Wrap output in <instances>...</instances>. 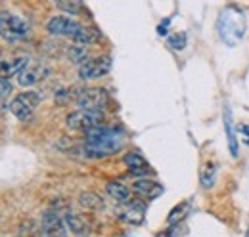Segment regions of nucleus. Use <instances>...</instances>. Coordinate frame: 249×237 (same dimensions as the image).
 I'll use <instances>...</instances> for the list:
<instances>
[{
	"instance_id": "6ab92c4d",
	"label": "nucleus",
	"mask_w": 249,
	"mask_h": 237,
	"mask_svg": "<svg viewBox=\"0 0 249 237\" xmlns=\"http://www.w3.org/2000/svg\"><path fill=\"white\" fill-rule=\"evenodd\" d=\"M65 224H67V228L73 232V234H77V236H81V234H85L87 232V222L81 218V216H77V214H67L65 218Z\"/></svg>"
},
{
	"instance_id": "5701e85b",
	"label": "nucleus",
	"mask_w": 249,
	"mask_h": 237,
	"mask_svg": "<svg viewBox=\"0 0 249 237\" xmlns=\"http://www.w3.org/2000/svg\"><path fill=\"white\" fill-rule=\"evenodd\" d=\"M169 46L173 48V50H182L184 46H186V34L184 33H180V34H173V36H169Z\"/></svg>"
},
{
	"instance_id": "9d476101",
	"label": "nucleus",
	"mask_w": 249,
	"mask_h": 237,
	"mask_svg": "<svg viewBox=\"0 0 249 237\" xmlns=\"http://www.w3.org/2000/svg\"><path fill=\"white\" fill-rule=\"evenodd\" d=\"M132 191L146 197V199H156L163 193V187L154 180H138L132 184Z\"/></svg>"
},
{
	"instance_id": "b1692460",
	"label": "nucleus",
	"mask_w": 249,
	"mask_h": 237,
	"mask_svg": "<svg viewBox=\"0 0 249 237\" xmlns=\"http://www.w3.org/2000/svg\"><path fill=\"white\" fill-rule=\"evenodd\" d=\"M58 8H62L69 14H77L83 8V4L81 2H58Z\"/></svg>"
},
{
	"instance_id": "a878e982",
	"label": "nucleus",
	"mask_w": 249,
	"mask_h": 237,
	"mask_svg": "<svg viewBox=\"0 0 249 237\" xmlns=\"http://www.w3.org/2000/svg\"><path fill=\"white\" fill-rule=\"evenodd\" d=\"M169 23H171V19L161 21V23H159V27H157V33H159V34H167V27H169Z\"/></svg>"
},
{
	"instance_id": "423d86ee",
	"label": "nucleus",
	"mask_w": 249,
	"mask_h": 237,
	"mask_svg": "<svg viewBox=\"0 0 249 237\" xmlns=\"http://www.w3.org/2000/svg\"><path fill=\"white\" fill-rule=\"evenodd\" d=\"M100 124H102V113H96V111L79 109V111H73L71 115H67V126L71 130H87V132H90L94 128H98Z\"/></svg>"
},
{
	"instance_id": "1a4fd4ad",
	"label": "nucleus",
	"mask_w": 249,
	"mask_h": 237,
	"mask_svg": "<svg viewBox=\"0 0 249 237\" xmlns=\"http://www.w3.org/2000/svg\"><path fill=\"white\" fill-rule=\"evenodd\" d=\"M42 234L46 237H67V224L54 210H46L42 214Z\"/></svg>"
},
{
	"instance_id": "393cba45",
	"label": "nucleus",
	"mask_w": 249,
	"mask_h": 237,
	"mask_svg": "<svg viewBox=\"0 0 249 237\" xmlns=\"http://www.w3.org/2000/svg\"><path fill=\"white\" fill-rule=\"evenodd\" d=\"M10 92H12V83H10V79L2 77V107H6V98H8Z\"/></svg>"
},
{
	"instance_id": "20e7f679",
	"label": "nucleus",
	"mask_w": 249,
	"mask_h": 237,
	"mask_svg": "<svg viewBox=\"0 0 249 237\" xmlns=\"http://www.w3.org/2000/svg\"><path fill=\"white\" fill-rule=\"evenodd\" d=\"M38 103H40V94L38 92H23V94H19L12 100L10 111L19 120H27Z\"/></svg>"
},
{
	"instance_id": "bb28decb",
	"label": "nucleus",
	"mask_w": 249,
	"mask_h": 237,
	"mask_svg": "<svg viewBox=\"0 0 249 237\" xmlns=\"http://www.w3.org/2000/svg\"><path fill=\"white\" fill-rule=\"evenodd\" d=\"M157 237H175V232H165V234H157Z\"/></svg>"
},
{
	"instance_id": "a211bd4d",
	"label": "nucleus",
	"mask_w": 249,
	"mask_h": 237,
	"mask_svg": "<svg viewBox=\"0 0 249 237\" xmlns=\"http://www.w3.org/2000/svg\"><path fill=\"white\" fill-rule=\"evenodd\" d=\"M67 58H69V61H73V63H79V67H81V65H85V63L90 59L89 58L87 48L77 46V44H71V46L67 48Z\"/></svg>"
},
{
	"instance_id": "4468645a",
	"label": "nucleus",
	"mask_w": 249,
	"mask_h": 237,
	"mask_svg": "<svg viewBox=\"0 0 249 237\" xmlns=\"http://www.w3.org/2000/svg\"><path fill=\"white\" fill-rule=\"evenodd\" d=\"M224 128H226V134H228L230 153H232V157H238L240 151H238V142H236V134H234V128H232V117H230V107L228 105L224 107Z\"/></svg>"
},
{
	"instance_id": "f3484780",
	"label": "nucleus",
	"mask_w": 249,
	"mask_h": 237,
	"mask_svg": "<svg viewBox=\"0 0 249 237\" xmlns=\"http://www.w3.org/2000/svg\"><path fill=\"white\" fill-rule=\"evenodd\" d=\"M79 203H81V207L90 208V210H100V208H104L102 197H98L92 191H83L81 197H79Z\"/></svg>"
},
{
	"instance_id": "4be33fe9",
	"label": "nucleus",
	"mask_w": 249,
	"mask_h": 237,
	"mask_svg": "<svg viewBox=\"0 0 249 237\" xmlns=\"http://www.w3.org/2000/svg\"><path fill=\"white\" fill-rule=\"evenodd\" d=\"M215 180H217V167L215 165H207L205 170L201 172V184H203V187H213L215 186Z\"/></svg>"
},
{
	"instance_id": "f257e3e1",
	"label": "nucleus",
	"mask_w": 249,
	"mask_h": 237,
	"mask_svg": "<svg viewBox=\"0 0 249 237\" xmlns=\"http://www.w3.org/2000/svg\"><path fill=\"white\" fill-rule=\"evenodd\" d=\"M124 134L117 128H106L98 126L90 132H87L85 140V155L90 159H104L123 148Z\"/></svg>"
},
{
	"instance_id": "2eb2a0df",
	"label": "nucleus",
	"mask_w": 249,
	"mask_h": 237,
	"mask_svg": "<svg viewBox=\"0 0 249 237\" xmlns=\"http://www.w3.org/2000/svg\"><path fill=\"white\" fill-rule=\"evenodd\" d=\"M106 191H107V195H109V197H113V199H115V201H119V203L128 201V197H130L128 187L123 186L121 182H109V184L106 186Z\"/></svg>"
},
{
	"instance_id": "6e6552de",
	"label": "nucleus",
	"mask_w": 249,
	"mask_h": 237,
	"mask_svg": "<svg viewBox=\"0 0 249 237\" xmlns=\"http://www.w3.org/2000/svg\"><path fill=\"white\" fill-rule=\"evenodd\" d=\"M109 69H111V59L109 58H94L79 67V75L85 81H92V79H100V77L107 75Z\"/></svg>"
},
{
	"instance_id": "0eeeda50",
	"label": "nucleus",
	"mask_w": 249,
	"mask_h": 237,
	"mask_svg": "<svg viewBox=\"0 0 249 237\" xmlns=\"http://www.w3.org/2000/svg\"><path fill=\"white\" fill-rule=\"evenodd\" d=\"M46 29L50 34H56V36H69L71 40L85 29L81 23L69 19V17H63V16H54L48 23H46Z\"/></svg>"
},
{
	"instance_id": "9b49d317",
	"label": "nucleus",
	"mask_w": 249,
	"mask_h": 237,
	"mask_svg": "<svg viewBox=\"0 0 249 237\" xmlns=\"http://www.w3.org/2000/svg\"><path fill=\"white\" fill-rule=\"evenodd\" d=\"M121 216H123L124 222H128L132 226H140L144 222V216H146V205L142 201H132L128 207L124 208Z\"/></svg>"
},
{
	"instance_id": "f03ea898",
	"label": "nucleus",
	"mask_w": 249,
	"mask_h": 237,
	"mask_svg": "<svg viewBox=\"0 0 249 237\" xmlns=\"http://www.w3.org/2000/svg\"><path fill=\"white\" fill-rule=\"evenodd\" d=\"M217 33L224 44L236 46L244 38V34H246V16L240 10L232 8V6L224 8L218 14Z\"/></svg>"
},
{
	"instance_id": "aec40b11",
	"label": "nucleus",
	"mask_w": 249,
	"mask_h": 237,
	"mask_svg": "<svg viewBox=\"0 0 249 237\" xmlns=\"http://www.w3.org/2000/svg\"><path fill=\"white\" fill-rule=\"evenodd\" d=\"M192 210V205L190 203H180L178 207H175L173 210H171V214L167 216V222L169 224H177V222H182L184 218L188 216V212Z\"/></svg>"
},
{
	"instance_id": "f8f14e48",
	"label": "nucleus",
	"mask_w": 249,
	"mask_h": 237,
	"mask_svg": "<svg viewBox=\"0 0 249 237\" xmlns=\"http://www.w3.org/2000/svg\"><path fill=\"white\" fill-rule=\"evenodd\" d=\"M123 161L124 165L130 169L132 174H148V170H150V165L146 163V159L140 153H136V151L126 153L123 157Z\"/></svg>"
},
{
	"instance_id": "7ed1b4c3",
	"label": "nucleus",
	"mask_w": 249,
	"mask_h": 237,
	"mask_svg": "<svg viewBox=\"0 0 249 237\" xmlns=\"http://www.w3.org/2000/svg\"><path fill=\"white\" fill-rule=\"evenodd\" d=\"M25 34H29V23L23 17L14 16V14L4 10L2 12V36H4V40L10 44H16Z\"/></svg>"
},
{
	"instance_id": "dca6fc26",
	"label": "nucleus",
	"mask_w": 249,
	"mask_h": 237,
	"mask_svg": "<svg viewBox=\"0 0 249 237\" xmlns=\"http://www.w3.org/2000/svg\"><path fill=\"white\" fill-rule=\"evenodd\" d=\"M40 67H27V69H23L19 75H18V83H19V86H33L40 77H44V75H40Z\"/></svg>"
},
{
	"instance_id": "ddd939ff",
	"label": "nucleus",
	"mask_w": 249,
	"mask_h": 237,
	"mask_svg": "<svg viewBox=\"0 0 249 237\" xmlns=\"http://www.w3.org/2000/svg\"><path fill=\"white\" fill-rule=\"evenodd\" d=\"M29 67V58H12L2 59V77H12V75H19L23 69Z\"/></svg>"
},
{
	"instance_id": "412c9836",
	"label": "nucleus",
	"mask_w": 249,
	"mask_h": 237,
	"mask_svg": "<svg viewBox=\"0 0 249 237\" xmlns=\"http://www.w3.org/2000/svg\"><path fill=\"white\" fill-rule=\"evenodd\" d=\"M19 237H40V228L35 220H27L19 228Z\"/></svg>"
},
{
	"instance_id": "39448f33",
	"label": "nucleus",
	"mask_w": 249,
	"mask_h": 237,
	"mask_svg": "<svg viewBox=\"0 0 249 237\" xmlns=\"http://www.w3.org/2000/svg\"><path fill=\"white\" fill-rule=\"evenodd\" d=\"M77 103L81 105V109L85 111H96L102 113V109L107 103V94L102 88H85L79 92L77 96Z\"/></svg>"
},
{
	"instance_id": "cd10ccee",
	"label": "nucleus",
	"mask_w": 249,
	"mask_h": 237,
	"mask_svg": "<svg viewBox=\"0 0 249 237\" xmlns=\"http://www.w3.org/2000/svg\"><path fill=\"white\" fill-rule=\"evenodd\" d=\"M240 130H242V132H244V134H246V136L249 138V126H248V124H246V126H242ZM248 144H249V140H248Z\"/></svg>"
}]
</instances>
